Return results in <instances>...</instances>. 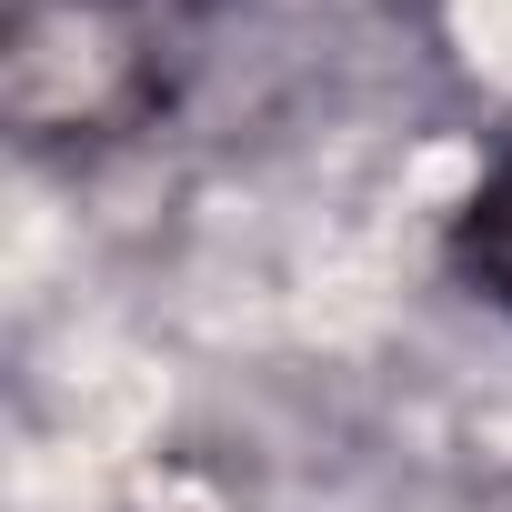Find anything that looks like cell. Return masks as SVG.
<instances>
[{"mask_svg":"<svg viewBox=\"0 0 512 512\" xmlns=\"http://www.w3.org/2000/svg\"><path fill=\"white\" fill-rule=\"evenodd\" d=\"M151 101V21L131 0H31L11 31V111L31 141L121 131Z\"/></svg>","mask_w":512,"mask_h":512,"instance_id":"6da1fadb","label":"cell"},{"mask_svg":"<svg viewBox=\"0 0 512 512\" xmlns=\"http://www.w3.org/2000/svg\"><path fill=\"white\" fill-rule=\"evenodd\" d=\"M452 272L512 322V161L462 201V221H452Z\"/></svg>","mask_w":512,"mask_h":512,"instance_id":"7a4b0ae2","label":"cell"}]
</instances>
